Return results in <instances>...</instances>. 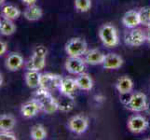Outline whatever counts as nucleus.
<instances>
[{
    "instance_id": "obj_4",
    "label": "nucleus",
    "mask_w": 150,
    "mask_h": 140,
    "mask_svg": "<svg viewBox=\"0 0 150 140\" xmlns=\"http://www.w3.org/2000/svg\"><path fill=\"white\" fill-rule=\"evenodd\" d=\"M64 50L68 57H81L88 51V44L83 38H73L65 43Z\"/></svg>"
},
{
    "instance_id": "obj_2",
    "label": "nucleus",
    "mask_w": 150,
    "mask_h": 140,
    "mask_svg": "<svg viewBox=\"0 0 150 140\" xmlns=\"http://www.w3.org/2000/svg\"><path fill=\"white\" fill-rule=\"evenodd\" d=\"M48 54V49L43 45H38L33 50V54L26 63L27 70L40 71L46 66V57Z\"/></svg>"
},
{
    "instance_id": "obj_15",
    "label": "nucleus",
    "mask_w": 150,
    "mask_h": 140,
    "mask_svg": "<svg viewBox=\"0 0 150 140\" xmlns=\"http://www.w3.org/2000/svg\"><path fill=\"white\" fill-rule=\"evenodd\" d=\"M105 58V54H103L100 50L92 49L91 50H88L85 54V62L86 64L91 65H103V61Z\"/></svg>"
},
{
    "instance_id": "obj_9",
    "label": "nucleus",
    "mask_w": 150,
    "mask_h": 140,
    "mask_svg": "<svg viewBox=\"0 0 150 140\" xmlns=\"http://www.w3.org/2000/svg\"><path fill=\"white\" fill-rule=\"evenodd\" d=\"M64 77L52 73H45L41 75V81H40V87H43L49 91H53L56 89H59L62 81Z\"/></svg>"
},
{
    "instance_id": "obj_28",
    "label": "nucleus",
    "mask_w": 150,
    "mask_h": 140,
    "mask_svg": "<svg viewBox=\"0 0 150 140\" xmlns=\"http://www.w3.org/2000/svg\"><path fill=\"white\" fill-rule=\"evenodd\" d=\"M18 137L16 134L11 131H4L0 130V140H17Z\"/></svg>"
},
{
    "instance_id": "obj_17",
    "label": "nucleus",
    "mask_w": 150,
    "mask_h": 140,
    "mask_svg": "<svg viewBox=\"0 0 150 140\" xmlns=\"http://www.w3.org/2000/svg\"><path fill=\"white\" fill-rule=\"evenodd\" d=\"M43 16V9L38 5H31L27 6L23 11V17L29 22H37Z\"/></svg>"
},
{
    "instance_id": "obj_3",
    "label": "nucleus",
    "mask_w": 150,
    "mask_h": 140,
    "mask_svg": "<svg viewBox=\"0 0 150 140\" xmlns=\"http://www.w3.org/2000/svg\"><path fill=\"white\" fill-rule=\"evenodd\" d=\"M99 38L107 48H115L120 43L117 31L111 23H105L99 29Z\"/></svg>"
},
{
    "instance_id": "obj_31",
    "label": "nucleus",
    "mask_w": 150,
    "mask_h": 140,
    "mask_svg": "<svg viewBox=\"0 0 150 140\" xmlns=\"http://www.w3.org/2000/svg\"><path fill=\"white\" fill-rule=\"evenodd\" d=\"M38 0H22V2L26 5V6H31V5H35L37 3Z\"/></svg>"
},
{
    "instance_id": "obj_27",
    "label": "nucleus",
    "mask_w": 150,
    "mask_h": 140,
    "mask_svg": "<svg viewBox=\"0 0 150 140\" xmlns=\"http://www.w3.org/2000/svg\"><path fill=\"white\" fill-rule=\"evenodd\" d=\"M75 8L79 12H87L91 8V0H75Z\"/></svg>"
},
{
    "instance_id": "obj_30",
    "label": "nucleus",
    "mask_w": 150,
    "mask_h": 140,
    "mask_svg": "<svg viewBox=\"0 0 150 140\" xmlns=\"http://www.w3.org/2000/svg\"><path fill=\"white\" fill-rule=\"evenodd\" d=\"M94 99H95V101L98 102V103H103V101L105 100V97L103 96V95H95V96H94Z\"/></svg>"
},
{
    "instance_id": "obj_34",
    "label": "nucleus",
    "mask_w": 150,
    "mask_h": 140,
    "mask_svg": "<svg viewBox=\"0 0 150 140\" xmlns=\"http://www.w3.org/2000/svg\"><path fill=\"white\" fill-rule=\"evenodd\" d=\"M3 82H4V77H3V75H2V73L0 72V88L2 87V85H3Z\"/></svg>"
},
{
    "instance_id": "obj_14",
    "label": "nucleus",
    "mask_w": 150,
    "mask_h": 140,
    "mask_svg": "<svg viewBox=\"0 0 150 140\" xmlns=\"http://www.w3.org/2000/svg\"><path fill=\"white\" fill-rule=\"evenodd\" d=\"M122 23L124 24V26L127 28H136L139 24H141L140 21V16H139V12L137 10H129L122 17Z\"/></svg>"
},
{
    "instance_id": "obj_20",
    "label": "nucleus",
    "mask_w": 150,
    "mask_h": 140,
    "mask_svg": "<svg viewBox=\"0 0 150 140\" xmlns=\"http://www.w3.org/2000/svg\"><path fill=\"white\" fill-rule=\"evenodd\" d=\"M21 10L18 7L14 6L12 4L5 5L1 9V17L2 19H7L10 21H14L19 19L21 16Z\"/></svg>"
},
{
    "instance_id": "obj_12",
    "label": "nucleus",
    "mask_w": 150,
    "mask_h": 140,
    "mask_svg": "<svg viewBox=\"0 0 150 140\" xmlns=\"http://www.w3.org/2000/svg\"><path fill=\"white\" fill-rule=\"evenodd\" d=\"M24 65V59L19 53H10L5 60V66L8 71L15 72L20 70Z\"/></svg>"
},
{
    "instance_id": "obj_21",
    "label": "nucleus",
    "mask_w": 150,
    "mask_h": 140,
    "mask_svg": "<svg viewBox=\"0 0 150 140\" xmlns=\"http://www.w3.org/2000/svg\"><path fill=\"white\" fill-rule=\"evenodd\" d=\"M76 83L77 86V89L83 91H91L93 88V80H92L90 75L86 73L79 74V77L76 79Z\"/></svg>"
},
{
    "instance_id": "obj_33",
    "label": "nucleus",
    "mask_w": 150,
    "mask_h": 140,
    "mask_svg": "<svg viewBox=\"0 0 150 140\" xmlns=\"http://www.w3.org/2000/svg\"><path fill=\"white\" fill-rule=\"evenodd\" d=\"M144 111H146L148 115H150V102H147V106H146V108Z\"/></svg>"
},
{
    "instance_id": "obj_19",
    "label": "nucleus",
    "mask_w": 150,
    "mask_h": 140,
    "mask_svg": "<svg viewBox=\"0 0 150 140\" xmlns=\"http://www.w3.org/2000/svg\"><path fill=\"white\" fill-rule=\"evenodd\" d=\"M116 89L120 92V95H124V93L132 92L133 89V81L130 77L123 76L120 77L116 82Z\"/></svg>"
},
{
    "instance_id": "obj_11",
    "label": "nucleus",
    "mask_w": 150,
    "mask_h": 140,
    "mask_svg": "<svg viewBox=\"0 0 150 140\" xmlns=\"http://www.w3.org/2000/svg\"><path fill=\"white\" fill-rule=\"evenodd\" d=\"M42 111L41 109V105L39 102L33 98L27 102L23 103L22 107H21V114L25 119H31L37 116L38 114Z\"/></svg>"
},
{
    "instance_id": "obj_18",
    "label": "nucleus",
    "mask_w": 150,
    "mask_h": 140,
    "mask_svg": "<svg viewBox=\"0 0 150 140\" xmlns=\"http://www.w3.org/2000/svg\"><path fill=\"white\" fill-rule=\"evenodd\" d=\"M76 89H77V86L76 83V79L64 77L63 81H62V83H61V86L59 88V91L62 95H64L73 96Z\"/></svg>"
},
{
    "instance_id": "obj_8",
    "label": "nucleus",
    "mask_w": 150,
    "mask_h": 140,
    "mask_svg": "<svg viewBox=\"0 0 150 140\" xmlns=\"http://www.w3.org/2000/svg\"><path fill=\"white\" fill-rule=\"evenodd\" d=\"M148 121L142 115H132L129 118L127 126L133 134H141L148 128Z\"/></svg>"
},
{
    "instance_id": "obj_7",
    "label": "nucleus",
    "mask_w": 150,
    "mask_h": 140,
    "mask_svg": "<svg viewBox=\"0 0 150 140\" xmlns=\"http://www.w3.org/2000/svg\"><path fill=\"white\" fill-rule=\"evenodd\" d=\"M68 128L76 134H82L89 128V120L84 115L73 116L68 122Z\"/></svg>"
},
{
    "instance_id": "obj_35",
    "label": "nucleus",
    "mask_w": 150,
    "mask_h": 140,
    "mask_svg": "<svg viewBox=\"0 0 150 140\" xmlns=\"http://www.w3.org/2000/svg\"><path fill=\"white\" fill-rule=\"evenodd\" d=\"M5 2H6V0H0V7H2L5 4Z\"/></svg>"
},
{
    "instance_id": "obj_29",
    "label": "nucleus",
    "mask_w": 150,
    "mask_h": 140,
    "mask_svg": "<svg viewBox=\"0 0 150 140\" xmlns=\"http://www.w3.org/2000/svg\"><path fill=\"white\" fill-rule=\"evenodd\" d=\"M8 50V44L5 41L0 39V57L3 56Z\"/></svg>"
},
{
    "instance_id": "obj_1",
    "label": "nucleus",
    "mask_w": 150,
    "mask_h": 140,
    "mask_svg": "<svg viewBox=\"0 0 150 140\" xmlns=\"http://www.w3.org/2000/svg\"><path fill=\"white\" fill-rule=\"evenodd\" d=\"M34 98L37 99L41 105V109L46 114H52L59 110V103L51 92L43 87H38V89L34 92Z\"/></svg>"
},
{
    "instance_id": "obj_24",
    "label": "nucleus",
    "mask_w": 150,
    "mask_h": 140,
    "mask_svg": "<svg viewBox=\"0 0 150 140\" xmlns=\"http://www.w3.org/2000/svg\"><path fill=\"white\" fill-rule=\"evenodd\" d=\"M48 136V133L46 128L42 124H35L30 131V137L33 140H44Z\"/></svg>"
},
{
    "instance_id": "obj_23",
    "label": "nucleus",
    "mask_w": 150,
    "mask_h": 140,
    "mask_svg": "<svg viewBox=\"0 0 150 140\" xmlns=\"http://www.w3.org/2000/svg\"><path fill=\"white\" fill-rule=\"evenodd\" d=\"M17 27L13 21L7 20V19H2L1 23H0V34L5 37H8V36L13 35L16 32Z\"/></svg>"
},
{
    "instance_id": "obj_25",
    "label": "nucleus",
    "mask_w": 150,
    "mask_h": 140,
    "mask_svg": "<svg viewBox=\"0 0 150 140\" xmlns=\"http://www.w3.org/2000/svg\"><path fill=\"white\" fill-rule=\"evenodd\" d=\"M63 95V98L58 100L59 103V110L62 112H70L73 110L75 107V100L74 96H69V95Z\"/></svg>"
},
{
    "instance_id": "obj_10",
    "label": "nucleus",
    "mask_w": 150,
    "mask_h": 140,
    "mask_svg": "<svg viewBox=\"0 0 150 140\" xmlns=\"http://www.w3.org/2000/svg\"><path fill=\"white\" fill-rule=\"evenodd\" d=\"M65 69L73 75H79L86 70V62L80 57H68L64 64Z\"/></svg>"
},
{
    "instance_id": "obj_36",
    "label": "nucleus",
    "mask_w": 150,
    "mask_h": 140,
    "mask_svg": "<svg viewBox=\"0 0 150 140\" xmlns=\"http://www.w3.org/2000/svg\"><path fill=\"white\" fill-rule=\"evenodd\" d=\"M0 23H1V20H0Z\"/></svg>"
},
{
    "instance_id": "obj_22",
    "label": "nucleus",
    "mask_w": 150,
    "mask_h": 140,
    "mask_svg": "<svg viewBox=\"0 0 150 140\" xmlns=\"http://www.w3.org/2000/svg\"><path fill=\"white\" fill-rule=\"evenodd\" d=\"M16 119L11 114H2L0 115V130L11 131L16 125Z\"/></svg>"
},
{
    "instance_id": "obj_13",
    "label": "nucleus",
    "mask_w": 150,
    "mask_h": 140,
    "mask_svg": "<svg viewBox=\"0 0 150 140\" xmlns=\"http://www.w3.org/2000/svg\"><path fill=\"white\" fill-rule=\"evenodd\" d=\"M123 58L117 53H108L105 55V61L103 63V66L105 69L108 70H114L118 69L123 65Z\"/></svg>"
},
{
    "instance_id": "obj_5",
    "label": "nucleus",
    "mask_w": 150,
    "mask_h": 140,
    "mask_svg": "<svg viewBox=\"0 0 150 140\" xmlns=\"http://www.w3.org/2000/svg\"><path fill=\"white\" fill-rule=\"evenodd\" d=\"M147 97L142 92H135L132 93L131 99L125 107L127 109L132 112H142L144 111L147 106Z\"/></svg>"
},
{
    "instance_id": "obj_26",
    "label": "nucleus",
    "mask_w": 150,
    "mask_h": 140,
    "mask_svg": "<svg viewBox=\"0 0 150 140\" xmlns=\"http://www.w3.org/2000/svg\"><path fill=\"white\" fill-rule=\"evenodd\" d=\"M139 16H140L141 24L144 26H150V7L146 6L139 9Z\"/></svg>"
},
{
    "instance_id": "obj_6",
    "label": "nucleus",
    "mask_w": 150,
    "mask_h": 140,
    "mask_svg": "<svg viewBox=\"0 0 150 140\" xmlns=\"http://www.w3.org/2000/svg\"><path fill=\"white\" fill-rule=\"evenodd\" d=\"M146 41V35L138 28H132L124 36V42L130 47H140Z\"/></svg>"
},
{
    "instance_id": "obj_16",
    "label": "nucleus",
    "mask_w": 150,
    "mask_h": 140,
    "mask_svg": "<svg viewBox=\"0 0 150 140\" xmlns=\"http://www.w3.org/2000/svg\"><path fill=\"white\" fill-rule=\"evenodd\" d=\"M41 74L39 71L37 70H27L24 75L25 84L31 89H37L40 87L41 81Z\"/></svg>"
},
{
    "instance_id": "obj_32",
    "label": "nucleus",
    "mask_w": 150,
    "mask_h": 140,
    "mask_svg": "<svg viewBox=\"0 0 150 140\" xmlns=\"http://www.w3.org/2000/svg\"><path fill=\"white\" fill-rule=\"evenodd\" d=\"M146 41L148 43H150V26L147 28V33H146Z\"/></svg>"
}]
</instances>
